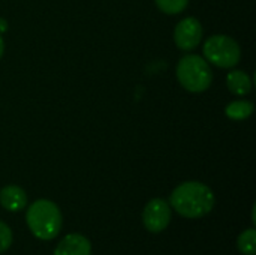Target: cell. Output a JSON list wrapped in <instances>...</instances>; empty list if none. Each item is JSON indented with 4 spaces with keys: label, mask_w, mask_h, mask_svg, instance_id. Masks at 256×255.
<instances>
[{
    "label": "cell",
    "mask_w": 256,
    "mask_h": 255,
    "mask_svg": "<svg viewBox=\"0 0 256 255\" xmlns=\"http://www.w3.org/2000/svg\"><path fill=\"white\" fill-rule=\"evenodd\" d=\"M170 206H172V209L184 218H202L213 210L214 194L201 182H184L172 191Z\"/></svg>",
    "instance_id": "1"
},
{
    "label": "cell",
    "mask_w": 256,
    "mask_h": 255,
    "mask_svg": "<svg viewBox=\"0 0 256 255\" xmlns=\"http://www.w3.org/2000/svg\"><path fill=\"white\" fill-rule=\"evenodd\" d=\"M26 221L32 234L40 240H51L58 236L63 224L62 212L57 204L45 198L36 200L28 206Z\"/></svg>",
    "instance_id": "2"
},
{
    "label": "cell",
    "mask_w": 256,
    "mask_h": 255,
    "mask_svg": "<svg viewBox=\"0 0 256 255\" xmlns=\"http://www.w3.org/2000/svg\"><path fill=\"white\" fill-rule=\"evenodd\" d=\"M177 80L178 83L192 93L206 92L213 81V72L206 59L196 54H188L177 63Z\"/></svg>",
    "instance_id": "3"
},
{
    "label": "cell",
    "mask_w": 256,
    "mask_h": 255,
    "mask_svg": "<svg viewBox=\"0 0 256 255\" xmlns=\"http://www.w3.org/2000/svg\"><path fill=\"white\" fill-rule=\"evenodd\" d=\"M204 57L208 63L230 69L238 65L242 59V50L236 39L228 35H213L210 36L202 47Z\"/></svg>",
    "instance_id": "4"
},
{
    "label": "cell",
    "mask_w": 256,
    "mask_h": 255,
    "mask_svg": "<svg viewBox=\"0 0 256 255\" xmlns=\"http://www.w3.org/2000/svg\"><path fill=\"white\" fill-rule=\"evenodd\" d=\"M171 221V206L164 198L150 200L142 210V224L150 233L164 231Z\"/></svg>",
    "instance_id": "5"
},
{
    "label": "cell",
    "mask_w": 256,
    "mask_h": 255,
    "mask_svg": "<svg viewBox=\"0 0 256 255\" xmlns=\"http://www.w3.org/2000/svg\"><path fill=\"white\" fill-rule=\"evenodd\" d=\"M202 39V26L195 17H186L174 29V42L183 51H192Z\"/></svg>",
    "instance_id": "6"
},
{
    "label": "cell",
    "mask_w": 256,
    "mask_h": 255,
    "mask_svg": "<svg viewBox=\"0 0 256 255\" xmlns=\"http://www.w3.org/2000/svg\"><path fill=\"white\" fill-rule=\"evenodd\" d=\"M54 255H92V243L86 236L72 233L62 239L54 249Z\"/></svg>",
    "instance_id": "7"
},
{
    "label": "cell",
    "mask_w": 256,
    "mask_h": 255,
    "mask_svg": "<svg viewBox=\"0 0 256 255\" xmlns=\"http://www.w3.org/2000/svg\"><path fill=\"white\" fill-rule=\"evenodd\" d=\"M0 204L9 212H20L27 206V194L16 185H8L0 189Z\"/></svg>",
    "instance_id": "8"
},
{
    "label": "cell",
    "mask_w": 256,
    "mask_h": 255,
    "mask_svg": "<svg viewBox=\"0 0 256 255\" xmlns=\"http://www.w3.org/2000/svg\"><path fill=\"white\" fill-rule=\"evenodd\" d=\"M226 86L234 95L244 96L252 90V80L244 71H231L226 75Z\"/></svg>",
    "instance_id": "9"
},
{
    "label": "cell",
    "mask_w": 256,
    "mask_h": 255,
    "mask_svg": "<svg viewBox=\"0 0 256 255\" xmlns=\"http://www.w3.org/2000/svg\"><path fill=\"white\" fill-rule=\"evenodd\" d=\"M254 110H255V107L250 101L238 99V101H232L226 105L225 114L231 120H244L252 116Z\"/></svg>",
    "instance_id": "10"
},
{
    "label": "cell",
    "mask_w": 256,
    "mask_h": 255,
    "mask_svg": "<svg viewBox=\"0 0 256 255\" xmlns=\"http://www.w3.org/2000/svg\"><path fill=\"white\" fill-rule=\"evenodd\" d=\"M238 251L243 255H255L256 254V230L249 228L244 230L238 239H237Z\"/></svg>",
    "instance_id": "11"
},
{
    "label": "cell",
    "mask_w": 256,
    "mask_h": 255,
    "mask_svg": "<svg viewBox=\"0 0 256 255\" xmlns=\"http://www.w3.org/2000/svg\"><path fill=\"white\" fill-rule=\"evenodd\" d=\"M154 2L156 6L166 15H177L183 12L189 5V0H154Z\"/></svg>",
    "instance_id": "12"
},
{
    "label": "cell",
    "mask_w": 256,
    "mask_h": 255,
    "mask_svg": "<svg viewBox=\"0 0 256 255\" xmlns=\"http://www.w3.org/2000/svg\"><path fill=\"white\" fill-rule=\"evenodd\" d=\"M12 245V231L8 224L0 221V254L8 251Z\"/></svg>",
    "instance_id": "13"
},
{
    "label": "cell",
    "mask_w": 256,
    "mask_h": 255,
    "mask_svg": "<svg viewBox=\"0 0 256 255\" xmlns=\"http://www.w3.org/2000/svg\"><path fill=\"white\" fill-rule=\"evenodd\" d=\"M6 29H8V23H6V20L0 18V35H2V32H4Z\"/></svg>",
    "instance_id": "14"
},
{
    "label": "cell",
    "mask_w": 256,
    "mask_h": 255,
    "mask_svg": "<svg viewBox=\"0 0 256 255\" xmlns=\"http://www.w3.org/2000/svg\"><path fill=\"white\" fill-rule=\"evenodd\" d=\"M3 51H4V41H3V38H2V35H0V59H2V56H3Z\"/></svg>",
    "instance_id": "15"
}]
</instances>
